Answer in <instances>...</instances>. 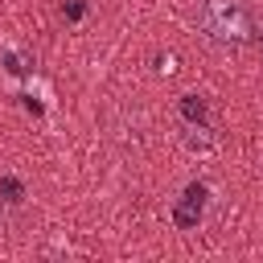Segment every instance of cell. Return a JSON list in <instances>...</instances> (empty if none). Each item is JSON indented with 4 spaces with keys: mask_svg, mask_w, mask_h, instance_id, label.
Segmentation results:
<instances>
[{
    "mask_svg": "<svg viewBox=\"0 0 263 263\" xmlns=\"http://www.w3.org/2000/svg\"><path fill=\"white\" fill-rule=\"evenodd\" d=\"M201 25H205V33L214 41H226V45H238L251 33V21H247L242 4H234V0H205Z\"/></svg>",
    "mask_w": 263,
    "mask_h": 263,
    "instance_id": "obj_1",
    "label": "cell"
},
{
    "mask_svg": "<svg viewBox=\"0 0 263 263\" xmlns=\"http://www.w3.org/2000/svg\"><path fill=\"white\" fill-rule=\"evenodd\" d=\"M205 185L201 181H193V185H185V193L177 197V205H173V222L181 226V230H193L197 222H201V214H205Z\"/></svg>",
    "mask_w": 263,
    "mask_h": 263,
    "instance_id": "obj_2",
    "label": "cell"
},
{
    "mask_svg": "<svg viewBox=\"0 0 263 263\" xmlns=\"http://www.w3.org/2000/svg\"><path fill=\"white\" fill-rule=\"evenodd\" d=\"M181 119L185 123H193V127H205V119H210V103L201 99V95H181Z\"/></svg>",
    "mask_w": 263,
    "mask_h": 263,
    "instance_id": "obj_3",
    "label": "cell"
},
{
    "mask_svg": "<svg viewBox=\"0 0 263 263\" xmlns=\"http://www.w3.org/2000/svg\"><path fill=\"white\" fill-rule=\"evenodd\" d=\"M0 201H4V205H21V201H25V181L12 177V173H4V177H0Z\"/></svg>",
    "mask_w": 263,
    "mask_h": 263,
    "instance_id": "obj_4",
    "label": "cell"
},
{
    "mask_svg": "<svg viewBox=\"0 0 263 263\" xmlns=\"http://www.w3.org/2000/svg\"><path fill=\"white\" fill-rule=\"evenodd\" d=\"M0 66H4L8 74H29V70H33V62L21 58V53H0Z\"/></svg>",
    "mask_w": 263,
    "mask_h": 263,
    "instance_id": "obj_5",
    "label": "cell"
},
{
    "mask_svg": "<svg viewBox=\"0 0 263 263\" xmlns=\"http://www.w3.org/2000/svg\"><path fill=\"white\" fill-rule=\"evenodd\" d=\"M62 16L66 21H82L86 16V0H62Z\"/></svg>",
    "mask_w": 263,
    "mask_h": 263,
    "instance_id": "obj_6",
    "label": "cell"
},
{
    "mask_svg": "<svg viewBox=\"0 0 263 263\" xmlns=\"http://www.w3.org/2000/svg\"><path fill=\"white\" fill-rule=\"evenodd\" d=\"M259 49H263V33H259Z\"/></svg>",
    "mask_w": 263,
    "mask_h": 263,
    "instance_id": "obj_7",
    "label": "cell"
}]
</instances>
